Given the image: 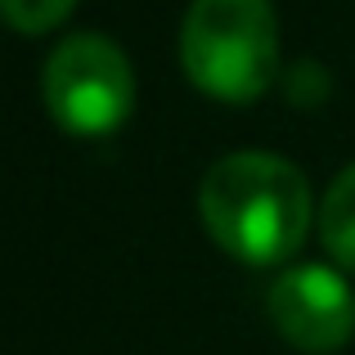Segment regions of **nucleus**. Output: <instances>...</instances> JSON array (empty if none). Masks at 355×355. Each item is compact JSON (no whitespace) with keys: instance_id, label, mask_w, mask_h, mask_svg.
Returning a JSON list of instances; mask_svg holds the SVG:
<instances>
[{"instance_id":"nucleus-6","label":"nucleus","mask_w":355,"mask_h":355,"mask_svg":"<svg viewBox=\"0 0 355 355\" xmlns=\"http://www.w3.org/2000/svg\"><path fill=\"white\" fill-rule=\"evenodd\" d=\"M77 0H0V18L23 36H41L72 14Z\"/></svg>"},{"instance_id":"nucleus-4","label":"nucleus","mask_w":355,"mask_h":355,"mask_svg":"<svg viewBox=\"0 0 355 355\" xmlns=\"http://www.w3.org/2000/svg\"><path fill=\"white\" fill-rule=\"evenodd\" d=\"M270 324L306 355H329L355 338V293L329 266H297L270 288Z\"/></svg>"},{"instance_id":"nucleus-3","label":"nucleus","mask_w":355,"mask_h":355,"mask_svg":"<svg viewBox=\"0 0 355 355\" xmlns=\"http://www.w3.org/2000/svg\"><path fill=\"white\" fill-rule=\"evenodd\" d=\"M45 108L72 135H108L135 108V77L108 36L77 32L45 59Z\"/></svg>"},{"instance_id":"nucleus-2","label":"nucleus","mask_w":355,"mask_h":355,"mask_svg":"<svg viewBox=\"0 0 355 355\" xmlns=\"http://www.w3.org/2000/svg\"><path fill=\"white\" fill-rule=\"evenodd\" d=\"M180 63L198 90L248 104L279 77V23L270 0H193L180 27Z\"/></svg>"},{"instance_id":"nucleus-1","label":"nucleus","mask_w":355,"mask_h":355,"mask_svg":"<svg viewBox=\"0 0 355 355\" xmlns=\"http://www.w3.org/2000/svg\"><path fill=\"white\" fill-rule=\"evenodd\" d=\"M198 211L207 234L243 266H279L306 239L311 189L293 162L243 148L211 162L198 189Z\"/></svg>"},{"instance_id":"nucleus-5","label":"nucleus","mask_w":355,"mask_h":355,"mask_svg":"<svg viewBox=\"0 0 355 355\" xmlns=\"http://www.w3.org/2000/svg\"><path fill=\"white\" fill-rule=\"evenodd\" d=\"M320 234H324L329 257L338 261L342 270H351V275H355V162L338 175V180H333L329 198H324Z\"/></svg>"}]
</instances>
